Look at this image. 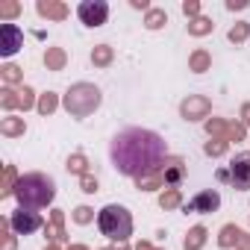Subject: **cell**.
Segmentation results:
<instances>
[{"label": "cell", "mask_w": 250, "mask_h": 250, "mask_svg": "<svg viewBox=\"0 0 250 250\" xmlns=\"http://www.w3.org/2000/svg\"><path fill=\"white\" fill-rule=\"evenodd\" d=\"M206 235H209V232H206V227H200V224H197V227H191V229L186 232L183 247H186V250H200V247H206Z\"/></svg>", "instance_id": "obj_18"}, {"label": "cell", "mask_w": 250, "mask_h": 250, "mask_svg": "<svg viewBox=\"0 0 250 250\" xmlns=\"http://www.w3.org/2000/svg\"><path fill=\"white\" fill-rule=\"evenodd\" d=\"M209 112H212V100H209L206 94H188V97L180 103V115H183L188 124L209 118Z\"/></svg>", "instance_id": "obj_7"}, {"label": "cell", "mask_w": 250, "mask_h": 250, "mask_svg": "<svg viewBox=\"0 0 250 250\" xmlns=\"http://www.w3.org/2000/svg\"><path fill=\"white\" fill-rule=\"evenodd\" d=\"M97 227L100 232L115 241V244H127V238L133 235V215L127 206H118V203H109L97 212Z\"/></svg>", "instance_id": "obj_3"}, {"label": "cell", "mask_w": 250, "mask_h": 250, "mask_svg": "<svg viewBox=\"0 0 250 250\" xmlns=\"http://www.w3.org/2000/svg\"><path fill=\"white\" fill-rule=\"evenodd\" d=\"M100 100H103V94H100V88H97L94 83H74V85L65 91L62 106H65V112H68L71 118H88V115L97 112Z\"/></svg>", "instance_id": "obj_4"}, {"label": "cell", "mask_w": 250, "mask_h": 250, "mask_svg": "<svg viewBox=\"0 0 250 250\" xmlns=\"http://www.w3.org/2000/svg\"><path fill=\"white\" fill-rule=\"evenodd\" d=\"M159 171H162L168 188H177V186L183 183V177H186V162H183L180 156H168V159L159 165Z\"/></svg>", "instance_id": "obj_12"}, {"label": "cell", "mask_w": 250, "mask_h": 250, "mask_svg": "<svg viewBox=\"0 0 250 250\" xmlns=\"http://www.w3.org/2000/svg\"><path fill=\"white\" fill-rule=\"evenodd\" d=\"M12 194L18 197V206H24V209H44L56 197V183L47 174L33 171V174H24L18 180V186H15Z\"/></svg>", "instance_id": "obj_2"}, {"label": "cell", "mask_w": 250, "mask_h": 250, "mask_svg": "<svg viewBox=\"0 0 250 250\" xmlns=\"http://www.w3.org/2000/svg\"><path fill=\"white\" fill-rule=\"evenodd\" d=\"M18 171H15V165H3V180H0V197H9L12 191H15V186H18Z\"/></svg>", "instance_id": "obj_20"}, {"label": "cell", "mask_w": 250, "mask_h": 250, "mask_svg": "<svg viewBox=\"0 0 250 250\" xmlns=\"http://www.w3.org/2000/svg\"><path fill=\"white\" fill-rule=\"evenodd\" d=\"M74 221H77L80 227L91 224V221H94V209H91V206H77V209H74Z\"/></svg>", "instance_id": "obj_35"}, {"label": "cell", "mask_w": 250, "mask_h": 250, "mask_svg": "<svg viewBox=\"0 0 250 250\" xmlns=\"http://www.w3.org/2000/svg\"><path fill=\"white\" fill-rule=\"evenodd\" d=\"M235 244V224H224L221 232H218V247H232Z\"/></svg>", "instance_id": "obj_31"}, {"label": "cell", "mask_w": 250, "mask_h": 250, "mask_svg": "<svg viewBox=\"0 0 250 250\" xmlns=\"http://www.w3.org/2000/svg\"><path fill=\"white\" fill-rule=\"evenodd\" d=\"M0 77H3V83H6V85H18V83L24 80V71H21L18 65H12V62H6L3 68H0Z\"/></svg>", "instance_id": "obj_29"}, {"label": "cell", "mask_w": 250, "mask_h": 250, "mask_svg": "<svg viewBox=\"0 0 250 250\" xmlns=\"http://www.w3.org/2000/svg\"><path fill=\"white\" fill-rule=\"evenodd\" d=\"M209 68H212V53H209L206 47L191 50V56H188V71H194V74H206Z\"/></svg>", "instance_id": "obj_16"}, {"label": "cell", "mask_w": 250, "mask_h": 250, "mask_svg": "<svg viewBox=\"0 0 250 250\" xmlns=\"http://www.w3.org/2000/svg\"><path fill=\"white\" fill-rule=\"evenodd\" d=\"M0 133H3L6 139H18V136L27 133V124H24V118H18V115H6L3 121H0Z\"/></svg>", "instance_id": "obj_15"}, {"label": "cell", "mask_w": 250, "mask_h": 250, "mask_svg": "<svg viewBox=\"0 0 250 250\" xmlns=\"http://www.w3.org/2000/svg\"><path fill=\"white\" fill-rule=\"evenodd\" d=\"M0 109L3 112H12V109H21V91L6 85V88H0Z\"/></svg>", "instance_id": "obj_19"}, {"label": "cell", "mask_w": 250, "mask_h": 250, "mask_svg": "<svg viewBox=\"0 0 250 250\" xmlns=\"http://www.w3.org/2000/svg\"><path fill=\"white\" fill-rule=\"evenodd\" d=\"M36 12L47 21H65L68 18V6L59 3V0H39L36 3Z\"/></svg>", "instance_id": "obj_13"}, {"label": "cell", "mask_w": 250, "mask_h": 250, "mask_svg": "<svg viewBox=\"0 0 250 250\" xmlns=\"http://www.w3.org/2000/svg\"><path fill=\"white\" fill-rule=\"evenodd\" d=\"M218 180H221V183H229V171H227V168H221V171H218Z\"/></svg>", "instance_id": "obj_43"}, {"label": "cell", "mask_w": 250, "mask_h": 250, "mask_svg": "<svg viewBox=\"0 0 250 250\" xmlns=\"http://www.w3.org/2000/svg\"><path fill=\"white\" fill-rule=\"evenodd\" d=\"M238 118H241V124L250 130V103H241V112H238Z\"/></svg>", "instance_id": "obj_40"}, {"label": "cell", "mask_w": 250, "mask_h": 250, "mask_svg": "<svg viewBox=\"0 0 250 250\" xmlns=\"http://www.w3.org/2000/svg\"><path fill=\"white\" fill-rule=\"evenodd\" d=\"M136 188L139 191H165L168 188V183H165V177H162V171H150V174H142V177H136Z\"/></svg>", "instance_id": "obj_14"}, {"label": "cell", "mask_w": 250, "mask_h": 250, "mask_svg": "<svg viewBox=\"0 0 250 250\" xmlns=\"http://www.w3.org/2000/svg\"><path fill=\"white\" fill-rule=\"evenodd\" d=\"M130 6H133V9H145V12H150V3H147V0H130Z\"/></svg>", "instance_id": "obj_42"}, {"label": "cell", "mask_w": 250, "mask_h": 250, "mask_svg": "<svg viewBox=\"0 0 250 250\" xmlns=\"http://www.w3.org/2000/svg\"><path fill=\"white\" fill-rule=\"evenodd\" d=\"M112 59H115V50H112L109 44H97V47H91V65H94V68H109Z\"/></svg>", "instance_id": "obj_21"}, {"label": "cell", "mask_w": 250, "mask_h": 250, "mask_svg": "<svg viewBox=\"0 0 250 250\" xmlns=\"http://www.w3.org/2000/svg\"><path fill=\"white\" fill-rule=\"evenodd\" d=\"M9 224H12V229H15L18 235H30V232H39V229H44V221H42V215H39L36 209H24V206H18V209L12 212Z\"/></svg>", "instance_id": "obj_6"}, {"label": "cell", "mask_w": 250, "mask_h": 250, "mask_svg": "<svg viewBox=\"0 0 250 250\" xmlns=\"http://www.w3.org/2000/svg\"><path fill=\"white\" fill-rule=\"evenodd\" d=\"M106 250H130L127 244H115V247H106Z\"/></svg>", "instance_id": "obj_46"}, {"label": "cell", "mask_w": 250, "mask_h": 250, "mask_svg": "<svg viewBox=\"0 0 250 250\" xmlns=\"http://www.w3.org/2000/svg\"><path fill=\"white\" fill-rule=\"evenodd\" d=\"M68 174H77V177H85L88 174V156L85 153H71L68 162H65Z\"/></svg>", "instance_id": "obj_24"}, {"label": "cell", "mask_w": 250, "mask_h": 250, "mask_svg": "<svg viewBox=\"0 0 250 250\" xmlns=\"http://www.w3.org/2000/svg\"><path fill=\"white\" fill-rule=\"evenodd\" d=\"M235 247L238 250H250V232H244L241 227H235Z\"/></svg>", "instance_id": "obj_38"}, {"label": "cell", "mask_w": 250, "mask_h": 250, "mask_svg": "<svg viewBox=\"0 0 250 250\" xmlns=\"http://www.w3.org/2000/svg\"><path fill=\"white\" fill-rule=\"evenodd\" d=\"M227 9L235 12V9H247V0H227Z\"/></svg>", "instance_id": "obj_41"}, {"label": "cell", "mask_w": 250, "mask_h": 250, "mask_svg": "<svg viewBox=\"0 0 250 250\" xmlns=\"http://www.w3.org/2000/svg\"><path fill=\"white\" fill-rule=\"evenodd\" d=\"M77 18L85 27H103L106 18H109V3L106 0H83L77 6Z\"/></svg>", "instance_id": "obj_5"}, {"label": "cell", "mask_w": 250, "mask_h": 250, "mask_svg": "<svg viewBox=\"0 0 250 250\" xmlns=\"http://www.w3.org/2000/svg\"><path fill=\"white\" fill-rule=\"evenodd\" d=\"M44 250H59V244H47V247H44Z\"/></svg>", "instance_id": "obj_47"}, {"label": "cell", "mask_w": 250, "mask_h": 250, "mask_svg": "<svg viewBox=\"0 0 250 250\" xmlns=\"http://www.w3.org/2000/svg\"><path fill=\"white\" fill-rule=\"evenodd\" d=\"M227 130H229V121H224V118H209V121H206L209 139H224V142H227Z\"/></svg>", "instance_id": "obj_26"}, {"label": "cell", "mask_w": 250, "mask_h": 250, "mask_svg": "<svg viewBox=\"0 0 250 250\" xmlns=\"http://www.w3.org/2000/svg\"><path fill=\"white\" fill-rule=\"evenodd\" d=\"M136 250H156V247H153L150 241H139V244H136Z\"/></svg>", "instance_id": "obj_44"}, {"label": "cell", "mask_w": 250, "mask_h": 250, "mask_svg": "<svg viewBox=\"0 0 250 250\" xmlns=\"http://www.w3.org/2000/svg\"><path fill=\"white\" fill-rule=\"evenodd\" d=\"M21 15V3H15V0H6V3H0V18L3 21H12Z\"/></svg>", "instance_id": "obj_34"}, {"label": "cell", "mask_w": 250, "mask_h": 250, "mask_svg": "<svg viewBox=\"0 0 250 250\" xmlns=\"http://www.w3.org/2000/svg\"><path fill=\"white\" fill-rule=\"evenodd\" d=\"M168 24V12L165 9H150L147 15H145V27L147 30H162Z\"/></svg>", "instance_id": "obj_28"}, {"label": "cell", "mask_w": 250, "mask_h": 250, "mask_svg": "<svg viewBox=\"0 0 250 250\" xmlns=\"http://www.w3.org/2000/svg\"><path fill=\"white\" fill-rule=\"evenodd\" d=\"M68 65V53L62 47H47L44 50V68L47 71H62Z\"/></svg>", "instance_id": "obj_17"}, {"label": "cell", "mask_w": 250, "mask_h": 250, "mask_svg": "<svg viewBox=\"0 0 250 250\" xmlns=\"http://www.w3.org/2000/svg\"><path fill=\"white\" fill-rule=\"evenodd\" d=\"M180 206H183V191L180 188H165L159 194V209L171 212V209H180Z\"/></svg>", "instance_id": "obj_22"}, {"label": "cell", "mask_w": 250, "mask_h": 250, "mask_svg": "<svg viewBox=\"0 0 250 250\" xmlns=\"http://www.w3.org/2000/svg\"><path fill=\"white\" fill-rule=\"evenodd\" d=\"M186 27H188V36H197V39H200V36H209V33L215 30L212 18H206V15H200V18H191Z\"/></svg>", "instance_id": "obj_23"}, {"label": "cell", "mask_w": 250, "mask_h": 250, "mask_svg": "<svg viewBox=\"0 0 250 250\" xmlns=\"http://www.w3.org/2000/svg\"><path fill=\"white\" fill-rule=\"evenodd\" d=\"M218 206H221V194H218L215 188H209V191L194 194L183 209H186V215H188V212H194V215H209V212H215Z\"/></svg>", "instance_id": "obj_9"}, {"label": "cell", "mask_w": 250, "mask_h": 250, "mask_svg": "<svg viewBox=\"0 0 250 250\" xmlns=\"http://www.w3.org/2000/svg\"><path fill=\"white\" fill-rule=\"evenodd\" d=\"M109 156L118 174L124 177H142L150 171H159V165L168 159V145L159 133L145 130V127H127L121 130L112 145H109Z\"/></svg>", "instance_id": "obj_1"}, {"label": "cell", "mask_w": 250, "mask_h": 250, "mask_svg": "<svg viewBox=\"0 0 250 250\" xmlns=\"http://www.w3.org/2000/svg\"><path fill=\"white\" fill-rule=\"evenodd\" d=\"M80 188H83L85 194H94V191H97V180H94L91 174H85V177H80Z\"/></svg>", "instance_id": "obj_39"}, {"label": "cell", "mask_w": 250, "mask_h": 250, "mask_svg": "<svg viewBox=\"0 0 250 250\" xmlns=\"http://www.w3.org/2000/svg\"><path fill=\"white\" fill-rule=\"evenodd\" d=\"M0 235H3V250H15V235L9 218H0Z\"/></svg>", "instance_id": "obj_32"}, {"label": "cell", "mask_w": 250, "mask_h": 250, "mask_svg": "<svg viewBox=\"0 0 250 250\" xmlns=\"http://www.w3.org/2000/svg\"><path fill=\"white\" fill-rule=\"evenodd\" d=\"M227 150H229V142H224V139H209V142L203 145V153H206V156H212V159L224 156Z\"/></svg>", "instance_id": "obj_30"}, {"label": "cell", "mask_w": 250, "mask_h": 250, "mask_svg": "<svg viewBox=\"0 0 250 250\" xmlns=\"http://www.w3.org/2000/svg\"><path fill=\"white\" fill-rule=\"evenodd\" d=\"M33 106H39V97H36V91H33L30 85H24V88H21V109L27 112V109H33Z\"/></svg>", "instance_id": "obj_36"}, {"label": "cell", "mask_w": 250, "mask_h": 250, "mask_svg": "<svg viewBox=\"0 0 250 250\" xmlns=\"http://www.w3.org/2000/svg\"><path fill=\"white\" fill-rule=\"evenodd\" d=\"M65 250H88V247H85V244H68Z\"/></svg>", "instance_id": "obj_45"}, {"label": "cell", "mask_w": 250, "mask_h": 250, "mask_svg": "<svg viewBox=\"0 0 250 250\" xmlns=\"http://www.w3.org/2000/svg\"><path fill=\"white\" fill-rule=\"evenodd\" d=\"M229 186L235 191H247L250 188V153H238L232 162H229Z\"/></svg>", "instance_id": "obj_8"}, {"label": "cell", "mask_w": 250, "mask_h": 250, "mask_svg": "<svg viewBox=\"0 0 250 250\" xmlns=\"http://www.w3.org/2000/svg\"><path fill=\"white\" fill-rule=\"evenodd\" d=\"M44 118L47 115H53L56 109H59V94L56 91H44V94H39V106H36Z\"/></svg>", "instance_id": "obj_25"}, {"label": "cell", "mask_w": 250, "mask_h": 250, "mask_svg": "<svg viewBox=\"0 0 250 250\" xmlns=\"http://www.w3.org/2000/svg\"><path fill=\"white\" fill-rule=\"evenodd\" d=\"M247 136V127L241 121H229V130H227V142H244Z\"/></svg>", "instance_id": "obj_33"}, {"label": "cell", "mask_w": 250, "mask_h": 250, "mask_svg": "<svg viewBox=\"0 0 250 250\" xmlns=\"http://www.w3.org/2000/svg\"><path fill=\"white\" fill-rule=\"evenodd\" d=\"M44 235H47V244H68L65 212H62V209H53V212H50V221L44 224Z\"/></svg>", "instance_id": "obj_11"}, {"label": "cell", "mask_w": 250, "mask_h": 250, "mask_svg": "<svg viewBox=\"0 0 250 250\" xmlns=\"http://www.w3.org/2000/svg\"><path fill=\"white\" fill-rule=\"evenodd\" d=\"M24 47V33L18 24H3L0 27V56H12Z\"/></svg>", "instance_id": "obj_10"}, {"label": "cell", "mask_w": 250, "mask_h": 250, "mask_svg": "<svg viewBox=\"0 0 250 250\" xmlns=\"http://www.w3.org/2000/svg\"><path fill=\"white\" fill-rule=\"evenodd\" d=\"M183 12L188 15V21L200 18V0H183Z\"/></svg>", "instance_id": "obj_37"}, {"label": "cell", "mask_w": 250, "mask_h": 250, "mask_svg": "<svg viewBox=\"0 0 250 250\" xmlns=\"http://www.w3.org/2000/svg\"><path fill=\"white\" fill-rule=\"evenodd\" d=\"M247 36H250V21H235V24L229 27V33H227V39H229L232 44H244Z\"/></svg>", "instance_id": "obj_27"}]
</instances>
